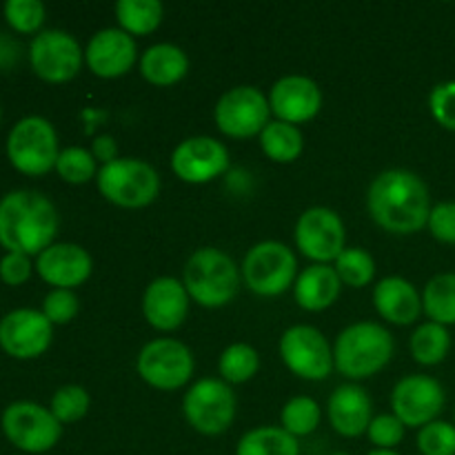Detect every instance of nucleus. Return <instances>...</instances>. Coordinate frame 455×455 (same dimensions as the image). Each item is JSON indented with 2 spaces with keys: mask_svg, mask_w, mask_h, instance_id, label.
<instances>
[{
  "mask_svg": "<svg viewBox=\"0 0 455 455\" xmlns=\"http://www.w3.org/2000/svg\"><path fill=\"white\" fill-rule=\"evenodd\" d=\"M367 207L382 229L398 235L418 234L425 229L434 209L422 178L407 169L382 172L369 187Z\"/></svg>",
  "mask_w": 455,
  "mask_h": 455,
  "instance_id": "f257e3e1",
  "label": "nucleus"
},
{
  "mask_svg": "<svg viewBox=\"0 0 455 455\" xmlns=\"http://www.w3.org/2000/svg\"><path fill=\"white\" fill-rule=\"evenodd\" d=\"M58 234V213L38 191L18 189L0 200V244L7 251L40 256Z\"/></svg>",
  "mask_w": 455,
  "mask_h": 455,
  "instance_id": "f03ea898",
  "label": "nucleus"
},
{
  "mask_svg": "<svg viewBox=\"0 0 455 455\" xmlns=\"http://www.w3.org/2000/svg\"><path fill=\"white\" fill-rule=\"evenodd\" d=\"M394 355V336L382 324L355 323L338 336L333 363L351 380L376 376Z\"/></svg>",
  "mask_w": 455,
  "mask_h": 455,
  "instance_id": "7ed1b4c3",
  "label": "nucleus"
},
{
  "mask_svg": "<svg viewBox=\"0 0 455 455\" xmlns=\"http://www.w3.org/2000/svg\"><path fill=\"white\" fill-rule=\"evenodd\" d=\"M240 287V271L225 251L203 247L185 265V289L194 302L209 309L229 305Z\"/></svg>",
  "mask_w": 455,
  "mask_h": 455,
  "instance_id": "20e7f679",
  "label": "nucleus"
},
{
  "mask_svg": "<svg viewBox=\"0 0 455 455\" xmlns=\"http://www.w3.org/2000/svg\"><path fill=\"white\" fill-rule=\"evenodd\" d=\"M58 136L53 124L40 116L18 120L7 138V158L25 176H44L58 163Z\"/></svg>",
  "mask_w": 455,
  "mask_h": 455,
  "instance_id": "39448f33",
  "label": "nucleus"
},
{
  "mask_svg": "<svg viewBox=\"0 0 455 455\" xmlns=\"http://www.w3.org/2000/svg\"><path fill=\"white\" fill-rule=\"evenodd\" d=\"M96 180L98 191L109 203L124 209L147 207L160 191L158 172L149 163L136 158H118L102 164Z\"/></svg>",
  "mask_w": 455,
  "mask_h": 455,
  "instance_id": "423d86ee",
  "label": "nucleus"
},
{
  "mask_svg": "<svg viewBox=\"0 0 455 455\" xmlns=\"http://www.w3.org/2000/svg\"><path fill=\"white\" fill-rule=\"evenodd\" d=\"M243 278L258 296H280L298 278V262L291 249L275 240L258 243L243 260Z\"/></svg>",
  "mask_w": 455,
  "mask_h": 455,
  "instance_id": "0eeeda50",
  "label": "nucleus"
},
{
  "mask_svg": "<svg viewBox=\"0 0 455 455\" xmlns=\"http://www.w3.org/2000/svg\"><path fill=\"white\" fill-rule=\"evenodd\" d=\"M3 434L9 443L25 453H47L58 444L62 425L56 420L52 409L20 400L9 404L3 411Z\"/></svg>",
  "mask_w": 455,
  "mask_h": 455,
  "instance_id": "6e6552de",
  "label": "nucleus"
},
{
  "mask_svg": "<svg viewBox=\"0 0 455 455\" xmlns=\"http://www.w3.org/2000/svg\"><path fill=\"white\" fill-rule=\"evenodd\" d=\"M185 418L198 434L220 435L235 418V395L225 380L204 378L185 395Z\"/></svg>",
  "mask_w": 455,
  "mask_h": 455,
  "instance_id": "1a4fd4ad",
  "label": "nucleus"
},
{
  "mask_svg": "<svg viewBox=\"0 0 455 455\" xmlns=\"http://www.w3.org/2000/svg\"><path fill=\"white\" fill-rule=\"evenodd\" d=\"M136 367L142 380L154 389L176 391L189 382L194 373V355L182 342L158 338L142 347Z\"/></svg>",
  "mask_w": 455,
  "mask_h": 455,
  "instance_id": "9d476101",
  "label": "nucleus"
},
{
  "mask_svg": "<svg viewBox=\"0 0 455 455\" xmlns=\"http://www.w3.org/2000/svg\"><path fill=\"white\" fill-rule=\"evenodd\" d=\"M280 355L291 373L305 380H324L333 371V349L327 338L309 324H298L280 338Z\"/></svg>",
  "mask_w": 455,
  "mask_h": 455,
  "instance_id": "9b49d317",
  "label": "nucleus"
},
{
  "mask_svg": "<svg viewBox=\"0 0 455 455\" xmlns=\"http://www.w3.org/2000/svg\"><path fill=\"white\" fill-rule=\"evenodd\" d=\"M83 49L78 40L60 29H44L29 44L31 69L47 83H67L76 78L83 67Z\"/></svg>",
  "mask_w": 455,
  "mask_h": 455,
  "instance_id": "f8f14e48",
  "label": "nucleus"
},
{
  "mask_svg": "<svg viewBox=\"0 0 455 455\" xmlns=\"http://www.w3.org/2000/svg\"><path fill=\"white\" fill-rule=\"evenodd\" d=\"M271 107L256 87H235L222 93L216 105V124L229 138H251L265 132Z\"/></svg>",
  "mask_w": 455,
  "mask_h": 455,
  "instance_id": "ddd939ff",
  "label": "nucleus"
},
{
  "mask_svg": "<svg viewBox=\"0 0 455 455\" xmlns=\"http://www.w3.org/2000/svg\"><path fill=\"white\" fill-rule=\"evenodd\" d=\"M345 225L340 216L327 207H311L298 218L296 244L302 256L327 265L345 251Z\"/></svg>",
  "mask_w": 455,
  "mask_h": 455,
  "instance_id": "4468645a",
  "label": "nucleus"
},
{
  "mask_svg": "<svg viewBox=\"0 0 455 455\" xmlns=\"http://www.w3.org/2000/svg\"><path fill=\"white\" fill-rule=\"evenodd\" d=\"M391 407L394 416L404 427H427L440 416L444 407V389L435 378L407 376L395 385L391 394Z\"/></svg>",
  "mask_w": 455,
  "mask_h": 455,
  "instance_id": "2eb2a0df",
  "label": "nucleus"
},
{
  "mask_svg": "<svg viewBox=\"0 0 455 455\" xmlns=\"http://www.w3.org/2000/svg\"><path fill=\"white\" fill-rule=\"evenodd\" d=\"M53 324L43 311L16 309L0 320V349L16 360H31L49 349Z\"/></svg>",
  "mask_w": 455,
  "mask_h": 455,
  "instance_id": "dca6fc26",
  "label": "nucleus"
},
{
  "mask_svg": "<svg viewBox=\"0 0 455 455\" xmlns=\"http://www.w3.org/2000/svg\"><path fill=\"white\" fill-rule=\"evenodd\" d=\"M172 169L182 182L204 185L229 169V151L216 138H187L173 149Z\"/></svg>",
  "mask_w": 455,
  "mask_h": 455,
  "instance_id": "f3484780",
  "label": "nucleus"
},
{
  "mask_svg": "<svg viewBox=\"0 0 455 455\" xmlns=\"http://www.w3.org/2000/svg\"><path fill=\"white\" fill-rule=\"evenodd\" d=\"M93 262L87 249L71 243H56L44 249L36 260L40 278L53 289H74L87 283Z\"/></svg>",
  "mask_w": 455,
  "mask_h": 455,
  "instance_id": "a211bd4d",
  "label": "nucleus"
},
{
  "mask_svg": "<svg viewBox=\"0 0 455 455\" xmlns=\"http://www.w3.org/2000/svg\"><path fill=\"white\" fill-rule=\"evenodd\" d=\"M269 107L283 123L300 124L318 116L323 107V93L311 78L284 76L271 87Z\"/></svg>",
  "mask_w": 455,
  "mask_h": 455,
  "instance_id": "6ab92c4d",
  "label": "nucleus"
},
{
  "mask_svg": "<svg viewBox=\"0 0 455 455\" xmlns=\"http://www.w3.org/2000/svg\"><path fill=\"white\" fill-rule=\"evenodd\" d=\"M189 311V293L176 278H156L142 296V314L158 331H173L180 327Z\"/></svg>",
  "mask_w": 455,
  "mask_h": 455,
  "instance_id": "aec40b11",
  "label": "nucleus"
},
{
  "mask_svg": "<svg viewBox=\"0 0 455 455\" xmlns=\"http://www.w3.org/2000/svg\"><path fill=\"white\" fill-rule=\"evenodd\" d=\"M84 58L98 78H118L136 65V43L123 29H102L89 40Z\"/></svg>",
  "mask_w": 455,
  "mask_h": 455,
  "instance_id": "412c9836",
  "label": "nucleus"
},
{
  "mask_svg": "<svg viewBox=\"0 0 455 455\" xmlns=\"http://www.w3.org/2000/svg\"><path fill=\"white\" fill-rule=\"evenodd\" d=\"M373 404L367 391L358 385H342L329 398V422L345 438L367 434L371 425Z\"/></svg>",
  "mask_w": 455,
  "mask_h": 455,
  "instance_id": "4be33fe9",
  "label": "nucleus"
},
{
  "mask_svg": "<svg viewBox=\"0 0 455 455\" xmlns=\"http://www.w3.org/2000/svg\"><path fill=\"white\" fill-rule=\"evenodd\" d=\"M373 305L382 318L389 320L391 324H400V327L416 323L422 314L420 293L409 280L400 278V275H391L376 284Z\"/></svg>",
  "mask_w": 455,
  "mask_h": 455,
  "instance_id": "5701e85b",
  "label": "nucleus"
},
{
  "mask_svg": "<svg viewBox=\"0 0 455 455\" xmlns=\"http://www.w3.org/2000/svg\"><path fill=\"white\" fill-rule=\"evenodd\" d=\"M342 283L336 269L329 265H314L300 271L293 284L296 302L307 311H324L338 300Z\"/></svg>",
  "mask_w": 455,
  "mask_h": 455,
  "instance_id": "b1692460",
  "label": "nucleus"
},
{
  "mask_svg": "<svg viewBox=\"0 0 455 455\" xmlns=\"http://www.w3.org/2000/svg\"><path fill=\"white\" fill-rule=\"evenodd\" d=\"M187 69H189V60H187L185 52L176 44H154L140 58V71L145 80H149L151 84H158V87L176 84L178 80L185 78Z\"/></svg>",
  "mask_w": 455,
  "mask_h": 455,
  "instance_id": "393cba45",
  "label": "nucleus"
},
{
  "mask_svg": "<svg viewBox=\"0 0 455 455\" xmlns=\"http://www.w3.org/2000/svg\"><path fill=\"white\" fill-rule=\"evenodd\" d=\"M235 455H300V444L283 427H258L240 438Z\"/></svg>",
  "mask_w": 455,
  "mask_h": 455,
  "instance_id": "a878e982",
  "label": "nucleus"
},
{
  "mask_svg": "<svg viewBox=\"0 0 455 455\" xmlns=\"http://www.w3.org/2000/svg\"><path fill=\"white\" fill-rule=\"evenodd\" d=\"M302 145L305 142H302L300 129L296 124L283 123V120L269 123L265 127V132L260 133L262 151L274 163H293L302 154Z\"/></svg>",
  "mask_w": 455,
  "mask_h": 455,
  "instance_id": "bb28decb",
  "label": "nucleus"
},
{
  "mask_svg": "<svg viewBox=\"0 0 455 455\" xmlns=\"http://www.w3.org/2000/svg\"><path fill=\"white\" fill-rule=\"evenodd\" d=\"M116 18L129 36H147L163 22V4L158 0H118Z\"/></svg>",
  "mask_w": 455,
  "mask_h": 455,
  "instance_id": "cd10ccee",
  "label": "nucleus"
},
{
  "mask_svg": "<svg viewBox=\"0 0 455 455\" xmlns=\"http://www.w3.org/2000/svg\"><path fill=\"white\" fill-rule=\"evenodd\" d=\"M422 309L431 323L455 324V274H440L427 283Z\"/></svg>",
  "mask_w": 455,
  "mask_h": 455,
  "instance_id": "c85d7f7f",
  "label": "nucleus"
},
{
  "mask_svg": "<svg viewBox=\"0 0 455 455\" xmlns=\"http://www.w3.org/2000/svg\"><path fill=\"white\" fill-rule=\"evenodd\" d=\"M451 349V336L449 329L438 323H425L413 331L411 336V355L416 363L425 367L440 364Z\"/></svg>",
  "mask_w": 455,
  "mask_h": 455,
  "instance_id": "c756f323",
  "label": "nucleus"
},
{
  "mask_svg": "<svg viewBox=\"0 0 455 455\" xmlns=\"http://www.w3.org/2000/svg\"><path fill=\"white\" fill-rule=\"evenodd\" d=\"M218 367H220L222 380L227 385H243L256 376L258 369H260V358H258V351L253 347L238 342V345H231L222 351Z\"/></svg>",
  "mask_w": 455,
  "mask_h": 455,
  "instance_id": "7c9ffc66",
  "label": "nucleus"
},
{
  "mask_svg": "<svg viewBox=\"0 0 455 455\" xmlns=\"http://www.w3.org/2000/svg\"><path fill=\"white\" fill-rule=\"evenodd\" d=\"M336 274L340 278L342 284H349V287L363 289L376 275V262H373L371 253H367L360 247L345 249V251L338 256L336 260Z\"/></svg>",
  "mask_w": 455,
  "mask_h": 455,
  "instance_id": "2f4dec72",
  "label": "nucleus"
},
{
  "mask_svg": "<svg viewBox=\"0 0 455 455\" xmlns=\"http://www.w3.org/2000/svg\"><path fill=\"white\" fill-rule=\"evenodd\" d=\"M320 425V407L314 398L298 395L289 400L283 409V429L291 434L293 438H302L318 429Z\"/></svg>",
  "mask_w": 455,
  "mask_h": 455,
  "instance_id": "473e14b6",
  "label": "nucleus"
},
{
  "mask_svg": "<svg viewBox=\"0 0 455 455\" xmlns=\"http://www.w3.org/2000/svg\"><path fill=\"white\" fill-rule=\"evenodd\" d=\"M56 172L69 185H84L93 176H98L96 158H93L92 151L83 149V147H67L58 156Z\"/></svg>",
  "mask_w": 455,
  "mask_h": 455,
  "instance_id": "72a5a7b5",
  "label": "nucleus"
},
{
  "mask_svg": "<svg viewBox=\"0 0 455 455\" xmlns=\"http://www.w3.org/2000/svg\"><path fill=\"white\" fill-rule=\"evenodd\" d=\"M89 404H92V400H89V394L83 387L67 385L53 394L49 409H52V413L60 425H67V422H76L87 416Z\"/></svg>",
  "mask_w": 455,
  "mask_h": 455,
  "instance_id": "f704fd0d",
  "label": "nucleus"
},
{
  "mask_svg": "<svg viewBox=\"0 0 455 455\" xmlns=\"http://www.w3.org/2000/svg\"><path fill=\"white\" fill-rule=\"evenodd\" d=\"M3 13L18 34H36L44 22V4L40 0H7Z\"/></svg>",
  "mask_w": 455,
  "mask_h": 455,
  "instance_id": "c9c22d12",
  "label": "nucleus"
},
{
  "mask_svg": "<svg viewBox=\"0 0 455 455\" xmlns=\"http://www.w3.org/2000/svg\"><path fill=\"white\" fill-rule=\"evenodd\" d=\"M418 451L422 455H455V425L434 420L418 434Z\"/></svg>",
  "mask_w": 455,
  "mask_h": 455,
  "instance_id": "e433bc0d",
  "label": "nucleus"
},
{
  "mask_svg": "<svg viewBox=\"0 0 455 455\" xmlns=\"http://www.w3.org/2000/svg\"><path fill=\"white\" fill-rule=\"evenodd\" d=\"M44 318L52 324H67L78 314V298L71 289H52L43 302Z\"/></svg>",
  "mask_w": 455,
  "mask_h": 455,
  "instance_id": "4c0bfd02",
  "label": "nucleus"
},
{
  "mask_svg": "<svg viewBox=\"0 0 455 455\" xmlns=\"http://www.w3.org/2000/svg\"><path fill=\"white\" fill-rule=\"evenodd\" d=\"M367 435L376 444V449H394L403 443L404 425L395 416L385 413V416L373 418L367 429Z\"/></svg>",
  "mask_w": 455,
  "mask_h": 455,
  "instance_id": "58836bf2",
  "label": "nucleus"
},
{
  "mask_svg": "<svg viewBox=\"0 0 455 455\" xmlns=\"http://www.w3.org/2000/svg\"><path fill=\"white\" fill-rule=\"evenodd\" d=\"M429 107L438 124H443L449 132H455V80L438 84L431 92Z\"/></svg>",
  "mask_w": 455,
  "mask_h": 455,
  "instance_id": "ea45409f",
  "label": "nucleus"
},
{
  "mask_svg": "<svg viewBox=\"0 0 455 455\" xmlns=\"http://www.w3.org/2000/svg\"><path fill=\"white\" fill-rule=\"evenodd\" d=\"M429 231L435 240L444 244H455V203H440L431 209Z\"/></svg>",
  "mask_w": 455,
  "mask_h": 455,
  "instance_id": "a19ab883",
  "label": "nucleus"
},
{
  "mask_svg": "<svg viewBox=\"0 0 455 455\" xmlns=\"http://www.w3.org/2000/svg\"><path fill=\"white\" fill-rule=\"evenodd\" d=\"M31 269L34 267H31V260L27 253L7 251L0 258V280L4 284H12V287L27 283L31 275Z\"/></svg>",
  "mask_w": 455,
  "mask_h": 455,
  "instance_id": "79ce46f5",
  "label": "nucleus"
},
{
  "mask_svg": "<svg viewBox=\"0 0 455 455\" xmlns=\"http://www.w3.org/2000/svg\"><path fill=\"white\" fill-rule=\"evenodd\" d=\"M93 158L100 160L102 164H109L114 160H118V147H116L114 138L111 136H98L93 140V149H92Z\"/></svg>",
  "mask_w": 455,
  "mask_h": 455,
  "instance_id": "37998d69",
  "label": "nucleus"
},
{
  "mask_svg": "<svg viewBox=\"0 0 455 455\" xmlns=\"http://www.w3.org/2000/svg\"><path fill=\"white\" fill-rule=\"evenodd\" d=\"M18 58V44L4 34H0V69H9Z\"/></svg>",
  "mask_w": 455,
  "mask_h": 455,
  "instance_id": "c03bdc74",
  "label": "nucleus"
},
{
  "mask_svg": "<svg viewBox=\"0 0 455 455\" xmlns=\"http://www.w3.org/2000/svg\"><path fill=\"white\" fill-rule=\"evenodd\" d=\"M367 455H400V453L394 451V449H373V451Z\"/></svg>",
  "mask_w": 455,
  "mask_h": 455,
  "instance_id": "a18cd8bd",
  "label": "nucleus"
},
{
  "mask_svg": "<svg viewBox=\"0 0 455 455\" xmlns=\"http://www.w3.org/2000/svg\"><path fill=\"white\" fill-rule=\"evenodd\" d=\"M331 455H349L347 451H336V453H331Z\"/></svg>",
  "mask_w": 455,
  "mask_h": 455,
  "instance_id": "49530a36",
  "label": "nucleus"
},
{
  "mask_svg": "<svg viewBox=\"0 0 455 455\" xmlns=\"http://www.w3.org/2000/svg\"><path fill=\"white\" fill-rule=\"evenodd\" d=\"M0 120H3V109H0Z\"/></svg>",
  "mask_w": 455,
  "mask_h": 455,
  "instance_id": "de8ad7c7",
  "label": "nucleus"
}]
</instances>
